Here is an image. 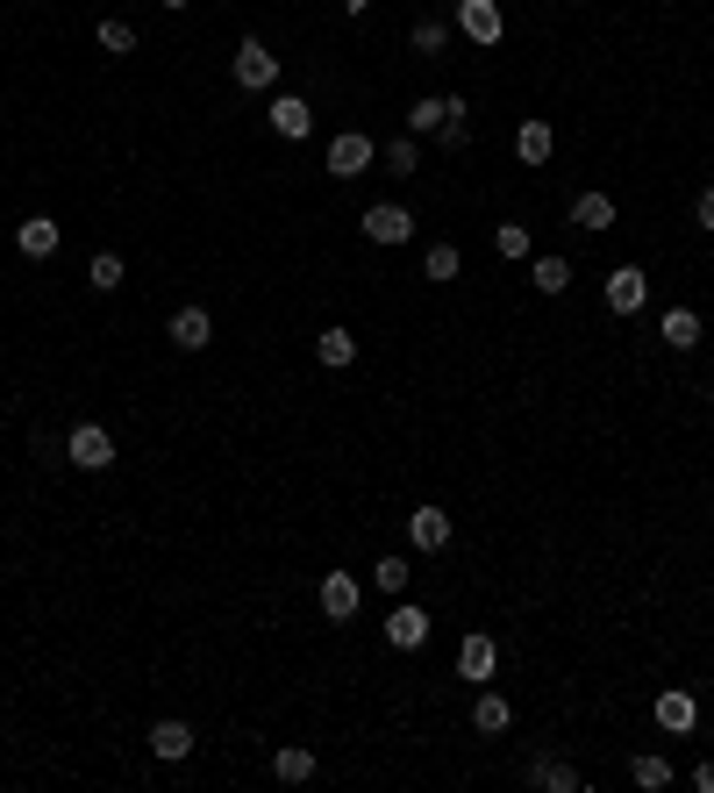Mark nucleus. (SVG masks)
I'll use <instances>...</instances> for the list:
<instances>
[{
	"mask_svg": "<svg viewBox=\"0 0 714 793\" xmlns=\"http://www.w3.org/2000/svg\"><path fill=\"white\" fill-rule=\"evenodd\" d=\"M315 601H322V615H329V622H350V615H357V579H350V572H329Z\"/></svg>",
	"mask_w": 714,
	"mask_h": 793,
	"instance_id": "obj_11",
	"label": "nucleus"
},
{
	"mask_svg": "<svg viewBox=\"0 0 714 793\" xmlns=\"http://www.w3.org/2000/svg\"><path fill=\"white\" fill-rule=\"evenodd\" d=\"M408 43H415L422 57H436L443 43H450V22H436V15H429V22H415V36H408Z\"/></svg>",
	"mask_w": 714,
	"mask_h": 793,
	"instance_id": "obj_28",
	"label": "nucleus"
},
{
	"mask_svg": "<svg viewBox=\"0 0 714 793\" xmlns=\"http://www.w3.org/2000/svg\"><path fill=\"white\" fill-rule=\"evenodd\" d=\"M494 665H500V643L472 629V637L458 643V679H464V687H486V679H494Z\"/></svg>",
	"mask_w": 714,
	"mask_h": 793,
	"instance_id": "obj_5",
	"label": "nucleus"
},
{
	"mask_svg": "<svg viewBox=\"0 0 714 793\" xmlns=\"http://www.w3.org/2000/svg\"><path fill=\"white\" fill-rule=\"evenodd\" d=\"M272 772L286 779V786H307V779H315V751H301V743H286V751H279V758H272Z\"/></svg>",
	"mask_w": 714,
	"mask_h": 793,
	"instance_id": "obj_24",
	"label": "nucleus"
},
{
	"mask_svg": "<svg viewBox=\"0 0 714 793\" xmlns=\"http://www.w3.org/2000/svg\"><path fill=\"white\" fill-rule=\"evenodd\" d=\"M315 358H322V364H336V372H343V364L357 358V336H350V329H343V322H329L322 336H315Z\"/></svg>",
	"mask_w": 714,
	"mask_h": 793,
	"instance_id": "obj_20",
	"label": "nucleus"
},
{
	"mask_svg": "<svg viewBox=\"0 0 714 793\" xmlns=\"http://www.w3.org/2000/svg\"><path fill=\"white\" fill-rule=\"evenodd\" d=\"M343 8H350V15H365V8H372V0H343Z\"/></svg>",
	"mask_w": 714,
	"mask_h": 793,
	"instance_id": "obj_37",
	"label": "nucleus"
},
{
	"mask_svg": "<svg viewBox=\"0 0 714 793\" xmlns=\"http://www.w3.org/2000/svg\"><path fill=\"white\" fill-rule=\"evenodd\" d=\"M643 300H650L643 265H614V272H608V308H614V315H636Z\"/></svg>",
	"mask_w": 714,
	"mask_h": 793,
	"instance_id": "obj_6",
	"label": "nucleus"
},
{
	"mask_svg": "<svg viewBox=\"0 0 714 793\" xmlns=\"http://www.w3.org/2000/svg\"><path fill=\"white\" fill-rule=\"evenodd\" d=\"M165 336H171L179 350H207V344H215V315H207V308H179V315L165 322Z\"/></svg>",
	"mask_w": 714,
	"mask_h": 793,
	"instance_id": "obj_8",
	"label": "nucleus"
},
{
	"mask_svg": "<svg viewBox=\"0 0 714 793\" xmlns=\"http://www.w3.org/2000/svg\"><path fill=\"white\" fill-rule=\"evenodd\" d=\"M58 236H65V229H58L51 215H29V222L15 229V251H22V258H51V251H58Z\"/></svg>",
	"mask_w": 714,
	"mask_h": 793,
	"instance_id": "obj_12",
	"label": "nucleus"
},
{
	"mask_svg": "<svg viewBox=\"0 0 714 793\" xmlns=\"http://www.w3.org/2000/svg\"><path fill=\"white\" fill-rule=\"evenodd\" d=\"M151 758H165V765L193 758V729H187V722H157V729H151Z\"/></svg>",
	"mask_w": 714,
	"mask_h": 793,
	"instance_id": "obj_16",
	"label": "nucleus"
},
{
	"mask_svg": "<svg viewBox=\"0 0 714 793\" xmlns=\"http://www.w3.org/2000/svg\"><path fill=\"white\" fill-rule=\"evenodd\" d=\"M86 286H93V294H115V286H122V258H115V251H101V258L86 265Z\"/></svg>",
	"mask_w": 714,
	"mask_h": 793,
	"instance_id": "obj_26",
	"label": "nucleus"
},
{
	"mask_svg": "<svg viewBox=\"0 0 714 793\" xmlns=\"http://www.w3.org/2000/svg\"><path fill=\"white\" fill-rule=\"evenodd\" d=\"M357 229H365L379 251H393V243H408V236H415V215H408L400 201H379V207H365V222H357Z\"/></svg>",
	"mask_w": 714,
	"mask_h": 793,
	"instance_id": "obj_3",
	"label": "nucleus"
},
{
	"mask_svg": "<svg viewBox=\"0 0 714 793\" xmlns=\"http://www.w3.org/2000/svg\"><path fill=\"white\" fill-rule=\"evenodd\" d=\"M572 229H614V201L608 193H578L572 201Z\"/></svg>",
	"mask_w": 714,
	"mask_h": 793,
	"instance_id": "obj_22",
	"label": "nucleus"
},
{
	"mask_svg": "<svg viewBox=\"0 0 714 793\" xmlns=\"http://www.w3.org/2000/svg\"><path fill=\"white\" fill-rule=\"evenodd\" d=\"M508 722H514L508 693H479V701H472V729H479V737H500Z\"/></svg>",
	"mask_w": 714,
	"mask_h": 793,
	"instance_id": "obj_17",
	"label": "nucleus"
},
{
	"mask_svg": "<svg viewBox=\"0 0 714 793\" xmlns=\"http://www.w3.org/2000/svg\"><path fill=\"white\" fill-rule=\"evenodd\" d=\"M693 722H700L693 693H679V687H672V693H658V729H664V737H686Z\"/></svg>",
	"mask_w": 714,
	"mask_h": 793,
	"instance_id": "obj_13",
	"label": "nucleus"
},
{
	"mask_svg": "<svg viewBox=\"0 0 714 793\" xmlns=\"http://www.w3.org/2000/svg\"><path fill=\"white\" fill-rule=\"evenodd\" d=\"M658 336H664L672 350H693V344H700V315H693V308H664Z\"/></svg>",
	"mask_w": 714,
	"mask_h": 793,
	"instance_id": "obj_19",
	"label": "nucleus"
},
{
	"mask_svg": "<svg viewBox=\"0 0 714 793\" xmlns=\"http://www.w3.org/2000/svg\"><path fill=\"white\" fill-rule=\"evenodd\" d=\"M101 51L129 57V51H137V29H129V22H122V15H107V22H101Z\"/></svg>",
	"mask_w": 714,
	"mask_h": 793,
	"instance_id": "obj_29",
	"label": "nucleus"
},
{
	"mask_svg": "<svg viewBox=\"0 0 714 793\" xmlns=\"http://www.w3.org/2000/svg\"><path fill=\"white\" fill-rule=\"evenodd\" d=\"M528 786H544V793H578V772L564 758H528Z\"/></svg>",
	"mask_w": 714,
	"mask_h": 793,
	"instance_id": "obj_18",
	"label": "nucleus"
},
{
	"mask_svg": "<svg viewBox=\"0 0 714 793\" xmlns=\"http://www.w3.org/2000/svg\"><path fill=\"white\" fill-rule=\"evenodd\" d=\"M272 129H279V137H293V143H307V137H315V107H307L301 93H279V101H272Z\"/></svg>",
	"mask_w": 714,
	"mask_h": 793,
	"instance_id": "obj_10",
	"label": "nucleus"
},
{
	"mask_svg": "<svg viewBox=\"0 0 714 793\" xmlns=\"http://www.w3.org/2000/svg\"><path fill=\"white\" fill-rule=\"evenodd\" d=\"M372 157H379V143L365 137V129H343V137L329 143V179H357Z\"/></svg>",
	"mask_w": 714,
	"mask_h": 793,
	"instance_id": "obj_4",
	"label": "nucleus"
},
{
	"mask_svg": "<svg viewBox=\"0 0 714 793\" xmlns=\"http://www.w3.org/2000/svg\"><path fill=\"white\" fill-rule=\"evenodd\" d=\"M443 129V101H415L408 107V137H436Z\"/></svg>",
	"mask_w": 714,
	"mask_h": 793,
	"instance_id": "obj_31",
	"label": "nucleus"
},
{
	"mask_svg": "<svg viewBox=\"0 0 714 793\" xmlns=\"http://www.w3.org/2000/svg\"><path fill=\"white\" fill-rule=\"evenodd\" d=\"M550 151H558V137H550V121H536V115H528L522 129H514V157H522V165H544Z\"/></svg>",
	"mask_w": 714,
	"mask_h": 793,
	"instance_id": "obj_15",
	"label": "nucleus"
},
{
	"mask_svg": "<svg viewBox=\"0 0 714 793\" xmlns=\"http://www.w3.org/2000/svg\"><path fill=\"white\" fill-rule=\"evenodd\" d=\"M386 643H393V651H422V643H429V615L400 601V607L386 615Z\"/></svg>",
	"mask_w": 714,
	"mask_h": 793,
	"instance_id": "obj_9",
	"label": "nucleus"
},
{
	"mask_svg": "<svg viewBox=\"0 0 714 793\" xmlns=\"http://www.w3.org/2000/svg\"><path fill=\"white\" fill-rule=\"evenodd\" d=\"M157 8H171V15H187V8H193V0H157Z\"/></svg>",
	"mask_w": 714,
	"mask_h": 793,
	"instance_id": "obj_36",
	"label": "nucleus"
},
{
	"mask_svg": "<svg viewBox=\"0 0 714 793\" xmlns=\"http://www.w3.org/2000/svg\"><path fill=\"white\" fill-rule=\"evenodd\" d=\"M450 22H458V29L472 36V43H500V29H508L494 0H458V15H450Z\"/></svg>",
	"mask_w": 714,
	"mask_h": 793,
	"instance_id": "obj_7",
	"label": "nucleus"
},
{
	"mask_svg": "<svg viewBox=\"0 0 714 793\" xmlns=\"http://www.w3.org/2000/svg\"><path fill=\"white\" fill-rule=\"evenodd\" d=\"M528 286H536V294H550V300H558L564 286H572V265H564V258H536V265H528Z\"/></svg>",
	"mask_w": 714,
	"mask_h": 793,
	"instance_id": "obj_23",
	"label": "nucleus"
},
{
	"mask_svg": "<svg viewBox=\"0 0 714 793\" xmlns=\"http://www.w3.org/2000/svg\"><path fill=\"white\" fill-rule=\"evenodd\" d=\"M408 536H415V551H443V543H450V515H443V508H415Z\"/></svg>",
	"mask_w": 714,
	"mask_h": 793,
	"instance_id": "obj_14",
	"label": "nucleus"
},
{
	"mask_svg": "<svg viewBox=\"0 0 714 793\" xmlns=\"http://www.w3.org/2000/svg\"><path fill=\"white\" fill-rule=\"evenodd\" d=\"M408 572H415L408 558H379V565H372V587L379 593H408Z\"/></svg>",
	"mask_w": 714,
	"mask_h": 793,
	"instance_id": "obj_27",
	"label": "nucleus"
},
{
	"mask_svg": "<svg viewBox=\"0 0 714 793\" xmlns=\"http://www.w3.org/2000/svg\"><path fill=\"white\" fill-rule=\"evenodd\" d=\"M458 265H464V258H458V251H450V243H429L422 272H429V279H436V286H443V279H458Z\"/></svg>",
	"mask_w": 714,
	"mask_h": 793,
	"instance_id": "obj_30",
	"label": "nucleus"
},
{
	"mask_svg": "<svg viewBox=\"0 0 714 793\" xmlns=\"http://www.w3.org/2000/svg\"><path fill=\"white\" fill-rule=\"evenodd\" d=\"M693 222H700V229H714V187H700V201H693Z\"/></svg>",
	"mask_w": 714,
	"mask_h": 793,
	"instance_id": "obj_34",
	"label": "nucleus"
},
{
	"mask_svg": "<svg viewBox=\"0 0 714 793\" xmlns=\"http://www.w3.org/2000/svg\"><path fill=\"white\" fill-rule=\"evenodd\" d=\"M629 779H636V786H643V793L672 786V758H658V751H650V758H636V765H629Z\"/></svg>",
	"mask_w": 714,
	"mask_h": 793,
	"instance_id": "obj_25",
	"label": "nucleus"
},
{
	"mask_svg": "<svg viewBox=\"0 0 714 793\" xmlns=\"http://www.w3.org/2000/svg\"><path fill=\"white\" fill-rule=\"evenodd\" d=\"M65 458L79 472H107V465H115V436H107L101 422H79V430L65 436Z\"/></svg>",
	"mask_w": 714,
	"mask_h": 793,
	"instance_id": "obj_2",
	"label": "nucleus"
},
{
	"mask_svg": "<svg viewBox=\"0 0 714 793\" xmlns=\"http://www.w3.org/2000/svg\"><path fill=\"white\" fill-rule=\"evenodd\" d=\"M693 786H700V793H714V758H700V765H693Z\"/></svg>",
	"mask_w": 714,
	"mask_h": 793,
	"instance_id": "obj_35",
	"label": "nucleus"
},
{
	"mask_svg": "<svg viewBox=\"0 0 714 793\" xmlns=\"http://www.w3.org/2000/svg\"><path fill=\"white\" fill-rule=\"evenodd\" d=\"M494 251H500V258H528V229L522 222H500L494 229Z\"/></svg>",
	"mask_w": 714,
	"mask_h": 793,
	"instance_id": "obj_33",
	"label": "nucleus"
},
{
	"mask_svg": "<svg viewBox=\"0 0 714 793\" xmlns=\"http://www.w3.org/2000/svg\"><path fill=\"white\" fill-rule=\"evenodd\" d=\"M707 408H714V386H707Z\"/></svg>",
	"mask_w": 714,
	"mask_h": 793,
	"instance_id": "obj_38",
	"label": "nucleus"
},
{
	"mask_svg": "<svg viewBox=\"0 0 714 793\" xmlns=\"http://www.w3.org/2000/svg\"><path fill=\"white\" fill-rule=\"evenodd\" d=\"M229 79H237L243 93H265V87L279 79V57L265 51L257 36H243V43H237V57H229Z\"/></svg>",
	"mask_w": 714,
	"mask_h": 793,
	"instance_id": "obj_1",
	"label": "nucleus"
},
{
	"mask_svg": "<svg viewBox=\"0 0 714 793\" xmlns=\"http://www.w3.org/2000/svg\"><path fill=\"white\" fill-rule=\"evenodd\" d=\"M464 115H472V107H464L458 93H450V101H443V129H436L443 151H464V143H472V121H464Z\"/></svg>",
	"mask_w": 714,
	"mask_h": 793,
	"instance_id": "obj_21",
	"label": "nucleus"
},
{
	"mask_svg": "<svg viewBox=\"0 0 714 793\" xmlns=\"http://www.w3.org/2000/svg\"><path fill=\"white\" fill-rule=\"evenodd\" d=\"M386 165H393V172H400V179H415V165H422V151H415V137H393V143H386Z\"/></svg>",
	"mask_w": 714,
	"mask_h": 793,
	"instance_id": "obj_32",
	"label": "nucleus"
}]
</instances>
